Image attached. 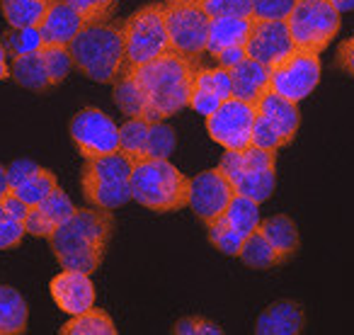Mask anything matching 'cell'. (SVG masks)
I'll list each match as a JSON object with an SVG mask.
<instances>
[{"label": "cell", "instance_id": "obj_1", "mask_svg": "<svg viewBox=\"0 0 354 335\" xmlns=\"http://www.w3.org/2000/svg\"><path fill=\"white\" fill-rule=\"evenodd\" d=\"M112 231L114 214L109 209H75L73 217L61 224L46 241L61 267L93 275L107 255Z\"/></svg>", "mask_w": 354, "mask_h": 335}, {"label": "cell", "instance_id": "obj_2", "mask_svg": "<svg viewBox=\"0 0 354 335\" xmlns=\"http://www.w3.org/2000/svg\"><path fill=\"white\" fill-rule=\"evenodd\" d=\"M127 71H131L143 98H146V117L143 119L165 122V119L180 114L185 107H189V90H192L197 64L180 56L177 51L170 49L148 64Z\"/></svg>", "mask_w": 354, "mask_h": 335}, {"label": "cell", "instance_id": "obj_3", "mask_svg": "<svg viewBox=\"0 0 354 335\" xmlns=\"http://www.w3.org/2000/svg\"><path fill=\"white\" fill-rule=\"evenodd\" d=\"M189 183L192 178L177 170L167 158H143L133 161L131 199L151 212H180L189 207Z\"/></svg>", "mask_w": 354, "mask_h": 335}, {"label": "cell", "instance_id": "obj_4", "mask_svg": "<svg viewBox=\"0 0 354 335\" xmlns=\"http://www.w3.org/2000/svg\"><path fill=\"white\" fill-rule=\"evenodd\" d=\"M73 66L95 83H114L124 71V35L122 25L97 22L85 25L68 44Z\"/></svg>", "mask_w": 354, "mask_h": 335}, {"label": "cell", "instance_id": "obj_5", "mask_svg": "<svg viewBox=\"0 0 354 335\" xmlns=\"http://www.w3.org/2000/svg\"><path fill=\"white\" fill-rule=\"evenodd\" d=\"M131 170L133 161L124 151L109 156L85 158L80 170L83 197L97 209H114L131 202Z\"/></svg>", "mask_w": 354, "mask_h": 335}, {"label": "cell", "instance_id": "obj_6", "mask_svg": "<svg viewBox=\"0 0 354 335\" xmlns=\"http://www.w3.org/2000/svg\"><path fill=\"white\" fill-rule=\"evenodd\" d=\"M218 168L236 194L250 197L257 204L267 202L277 188V151H265L260 146L226 151Z\"/></svg>", "mask_w": 354, "mask_h": 335}, {"label": "cell", "instance_id": "obj_7", "mask_svg": "<svg viewBox=\"0 0 354 335\" xmlns=\"http://www.w3.org/2000/svg\"><path fill=\"white\" fill-rule=\"evenodd\" d=\"M124 35V71L143 66L156 56L170 51L165 3H151L122 22Z\"/></svg>", "mask_w": 354, "mask_h": 335}, {"label": "cell", "instance_id": "obj_8", "mask_svg": "<svg viewBox=\"0 0 354 335\" xmlns=\"http://www.w3.org/2000/svg\"><path fill=\"white\" fill-rule=\"evenodd\" d=\"M255 127H252V146L265 151H279L286 148L296 138L301 127L299 102L281 98V95L265 90L255 100Z\"/></svg>", "mask_w": 354, "mask_h": 335}, {"label": "cell", "instance_id": "obj_9", "mask_svg": "<svg viewBox=\"0 0 354 335\" xmlns=\"http://www.w3.org/2000/svg\"><path fill=\"white\" fill-rule=\"evenodd\" d=\"M339 15L330 0H296L286 15L291 39L296 49L323 54L333 37L339 32Z\"/></svg>", "mask_w": 354, "mask_h": 335}, {"label": "cell", "instance_id": "obj_10", "mask_svg": "<svg viewBox=\"0 0 354 335\" xmlns=\"http://www.w3.org/2000/svg\"><path fill=\"white\" fill-rule=\"evenodd\" d=\"M165 20L170 35V49L192 64H202L207 56L209 20L212 17L194 6L192 0H165Z\"/></svg>", "mask_w": 354, "mask_h": 335}, {"label": "cell", "instance_id": "obj_11", "mask_svg": "<svg viewBox=\"0 0 354 335\" xmlns=\"http://www.w3.org/2000/svg\"><path fill=\"white\" fill-rule=\"evenodd\" d=\"M257 109L255 102L241 98H228L212 114H207V132L226 151H243L252 146V127Z\"/></svg>", "mask_w": 354, "mask_h": 335}, {"label": "cell", "instance_id": "obj_12", "mask_svg": "<svg viewBox=\"0 0 354 335\" xmlns=\"http://www.w3.org/2000/svg\"><path fill=\"white\" fill-rule=\"evenodd\" d=\"M318 83L320 54L296 49L284 64L270 69V85H267V90L291 100V102H301V100L308 98L318 88Z\"/></svg>", "mask_w": 354, "mask_h": 335}, {"label": "cell", "instance_id": "obj_13", "mask_svg": "<svg viewBox=\"0 0 354 335\" xmlns=\"http://www.w3.org/2000/svg\"><path fill=\"white\" fill-rule=\"evenodd\" d=\"M68 134L83 158H100L119 151V127L97 107H85L73 114Z\"/></svg>", "mask_w": 354, "mask_h": 335}, {"label": "cell", "instance_id": "obj_14", "mask_svg": "<svg viewBox=\"0 0 354 335\" xmlns=\"http://www.w3.org/2000/svg\"><path fill=\"white\" fill-rule=\"evenodd\" d=\"M245 51L250 59L265 64L267 69H274V66L284 64L296 51L286 20H257V17H252Z\"/></svg>", "mask_w": 354, "mask_h": 335}, {"label": "cell", "instance_id": "obj_15", "mask_svg": "<svg viewBox=\"0 0 354 335\" xmlns=\"http://www.w3.org/2000/svg\"><path fill=\"white\" fill-rule=\"evenodd\" d=\"M233 194H236V190L221 173V168H212V170L199 173L189 183V209L204 224H212L226 212Z\"/></svg>", "mask_w": 354, "mask_h": 335}, {"label": "cell", "instance_id": "obj_16", "mask_svg": "<svg viewBox=\"0 0 354 335\" xmlns=\"http://www.w3.org/2000/svg\"><path fill=\"white\" fill-rule=\"evenodd\" d=\"M8 188L10 194L22 199L27 207H35L59 188V180L49 168H41L32 161H15L8 165Z\"/></svg>", "mask_w": 354, "mask_h": 335}, {"label": "cell", "instance_id": "obj_17", "mask_svg": "<svg viewBox=\"0 0 354 335\" xmlns=\"http://www.w3.org/2000/svg\"><path fill=\"white\" fill-rule=\"evenodd\" d=\"M233 98L231 73L223 66H197L189 90V107L197 114H212L221 102Z\"/></svg>", "mask_w": 354, "mask_h": 335}, {"label": "cell", "instance_id": "obj_18", "mask_svg": "<svg viewBox=\"0 0 354 335\" xmlns=\"http://www.w3.org/2000/svg\"><path fill=\"white\" fill-rule=\"evenodd\" d=\"M49 291L56 306L71 316H78L95 306V284L88 272L66 270L64 267V272L51 280Z\"/></svg>", "mask_w": 354, "mask_h": 335}, {"label": "cell", "instance_id": "obj_19", "mask_svg": "<svg viewBox=\"0 0 354 335\" xmlns=\"http://www.w3.org/2000/svg\"><path fill=\"white\" fill-rule=\"evenodd\" d=\"M75 209L78 207L71 202L68 194L61 188H56L46 199H41L39 204L30 207V214H27V221H25L27 233L37 238H49L61 224H66L73 217Z\"/></svg>", "mask_w": 354, "mask_h": 335}, {"label": "cell", "instance_id": "obj_20", "mask_svg": "<svg viewBox=\"0 0 354 335\" xmlns=\"http://www.w3.org/2000/svg\"><path fill=\"white\" fill-rule=\"evenodd\" d=\"M83 27H85L83 17L78 15V10L71 6L68 0H51V6L46 10L44 20H41L39 30L44 44L68 46Z\"/></svg>", "mask_w": 354, "mask_h": 335}, {"label": "cell", "instance_id": "obj_21", "mask_svg": "<svg viewBox=\"0 0 354 335\" xmlns=\"http://www.w3.org/2000/svg\"><path fill=\"white\" fill-rule=\"evenodd\" d=\"M252 17L241 15H218L209 20V37H207V56L216 59L221 51L245 46L250 37Z\"/></svg>", "mask_w": 354, "mask_h": 335}, {"label": "cell", "instance_id": "obj_22", "mask_svg": "<svg viewBox=\"0 0 354 335\" xmlns=\"http://www.w3.org/2000/svg\"><path fill=\"white\" fill-rule=\"evenodd\" d=\"M306 325V314L301 304L281 299L270 304L255 323L257 335H299Z\"/></svg>", "mask_w": 354, "mask_h": 335}, {"label": "cell", "instance_id": "obj_23", "mask_svg": "<svg viewBox=\"0 0 354 335\" xmlns=\"http://www.w3.org/2000/svg\"><path fill=\"white\" fill-rule=\"evenodd\" d=\"M233 83V95L248 102H255L270 85V69L260 61L245 56L243 61H238L233 69H228Z\"/></svg>", "mask_w": 354, "mask_h": 335}, {"label": "cell", "instance_id": "obj_24", "mask_svg": "<svg viewBox=\"0 0 354 335\" xmlns=\"http://www.w3.org/2000/svg\"><path fill=\"white\" fill-rule=\"evenodd\" d=\"M257 231L272 243V248L277 251V255L281 257V262H289L291 257L299 253L301 238H299V228L291 221L286 214H277V217H270L265 221H260Z\"/></svg>", "mask_w": 354, "mask_h": 335}, {"label": "cell", "instance_id": "obj_25", "mask_svg": "<svg viewBox=\"0 0 354 335\" xmlns=\"http://www.w3.org/2000/svg\"><path fill=\"white\" fill-rule=\"evenodd\" d=\"M30 309L17 289L0 284V335H22L27 330Z\"/></svg>", "mask_w": 354, "mask_h": 335}, {"label": "cell", "instance_id": "obj_26", "mask_svg": "<svg viewBox=\"0 0 354 335\" xmlns=\"http://www.w3.org/2000/svg\"><path fill=\"white\" fill-rule=\"evenodd\" d=\"M10 78L17 85L32 90V93H44V90L54 88L46 75L44 61H41L39 51L37 54H27V56H15L10 61Z\"/></svg>", "mask_w": 354, "mask_h": 335}, {"label": "cell", "instance_id": "obj_27", "mask_svg": "<svg viewBox=\"0 0 354 335\" xmlns=\"http://www.w3.org/2000/svg\"><path fill=\"white\" fill-rule=\"evenodd\" d=\"M218 219H221L228 228H233L241 238H248L257 226H260L257 202H252L250 197H243V194H233L226 212H223Z\"/></svg>", "mask_w": 354, "mask_h": 335}, {"label": "cell", "instance_id": "obj_28", "mask_svg": "<svg viewBox=\"0 0 354 335\" xmlns=\"http://www.w3.org/2000/svg\"><path fill=\"white\" fill-rule=\"evenodd\" d=\"M51 0H0V10L8 25L20 27H39L49 10Z\"/></svg>", "mask_w": 354, "mask_h": 335}, {"label": "cell", "instance_id": "obj_29", "mask_svg": "<svg viewBox=\"0 0 354 335\" xmlns=\"http://www.w3.org/2000/svg\"><path fill=\"white\" fill-rule=\"evenodd\" d=\"M238 257H241L243 265L252 267V270H272V267L284 265L281 257L277 255V251L272 248V243L267 241L257 228L243 241V248H241V253H238Z\"/></svg>", "mask_w": 354, "mask_h": 335}, {"label": "cell", "instance_id": "obj_30", "mask_svg": "<svg viewBox=\"0 0 354 335\" xmlns=\"http://www.w3.org/2000/svg\"><path fill=\"white\" fill-rule=\"evenodd\" d=\"M148 134H151L148 119L127 117V122L119 127V151L127 153L131 161L148 158Z\"/></svg>", "mask_w": 354, "mask_h": 335}, {"label": "cell", "instance_id": "obj_31", "mask_svg": "<svg viewBox=\"0 0 354 335\" xmlns=\"http://www.w3.org/2000/svg\"><path fill=\"white\" fill-rule=\"evenodd\" d=\"M61 335H117V325L107 311L93 306L61 325Z\"/></svg>", "mask_w": 354, "mask_h": 335}, {"label": "cell", "instance_id": "obj_32", "mask_svg": "<svg viewBox=\"0 0 354 335\" xmlns=\"http://www.w3.org/2000/svg\"><path fill=\"white\" fill-rule=\"evenodd\" d=\"M114 105L122 109L127 117H146V98L138 88L136 78L131 71H122L119 78L114 80Z\"/></svg>", "mask_w": 354, "mask_h": 335}, {"label": "cell", "instance_id": "obj_33", "mask_svg": "<svg viewBox=\"0 0 354 335\" xmlns=\"http://www.w3.org/2000/svg\"><path fill=\"white\" fill-rule=\"evenodd\" d=\"M39 56H41V61H44V69H46V75H49L51 85H61L66 78H68L71 71L75 69L68 46L44 44L39 49Z\"/></svg>", "mask_w": 354, "mask_h": 335}, {"label": "cell", "instance_id": "obj_34", "mask_svg": "<svg viewBox=\"0 0 354 335\" xmlns=\"http://www.w3.org/2000/svg\"><path fill=\"white\" fill-rule=\"evenodd\" d=\"M3 46H6L10 59H15V56L37 54V51L44 46L41 30L39 27H20V30L12 27V32H8V35L3 37Z\"/></svg>", "mask_w": 354, "mask_h": 335}, {"label": "cell", "instance_id": "obj_35", "mask_svg": "<svg viewBox=\"0 0 354 335\" xmlns=\"http://www.w3.org/2000/svg\"><path fill=\"white\" fill-rule=\"evenodd\" d=\"M71 6L78 10L85 25H97V22H109L117 12L119 0H68Z\"/></svg>", "mask_w": 354, "mask_h": 335}, {"label": "cell", "instance_id": "obj_36", "mask_svg": "<svg viewBox=\"0 0 354 335\" xmlns=\"http://www.w3.org/2000/svg\"><path fill=\"white\" fill-rule=\"evenodd\" d=\"M175 129L167 127L165 122H151V134H148V158H170L175 151Z\"/></svg>", "mask_w": 354, "mask_h": 335}, {"label": "cell", "instance_id": "obj_37", "mask_svg": "<svg viewBox=\"0 0 354 335\" xmlns=\"http://www.w3.org/2000/svg\"><path fill=\"white\" fill-rule=\"evenodd\" d=\"M207 228H209V231H207L209 233V243H212L216 251L226 253V255H236L238 257V253H241L243 241H245V238H241L236 231H233V228H228L226 224L221 221V219L207 224Z\"/></svg>", "mask_w": 354, "mask_h": 335}, {"label": "cell", "instance_id": "obj_38", "mask_svg": "<svg viewBox=\"0 0 354 335\" xmlns=\"http://www.w3.org/2000/svg\"><path fill=\"white\" fill-rule=\"evenodd\" d=\"M27 228L20 219H15L8 212L6 202L0 199V251H12L22 243Z\"/></svg>", "mask_w": 354, "mask_h": 335}, {"label": "cell", "instance_id": "obj_39", "mask_svg": "<svg viewBox=\"0 0 354 335\" xmlns=\"http://www.w3.org/2000/svg\"><path fill=\"white\" fill-rule=\"evenodd\" d=\"M194 6H199L209 17L218 15H241V17H252V6L250 0H192Z\"/></svg>", "mask_w": 354, "mask_h": 335}, {"label": "cell", "instance_id": "obj_40", "mask_svg": "<svg viewBox=\"0 0 354 335\" xmlns=\"http://www.w3.org/2000/svg\"><path fill=\"white\" fill-rule=\"evenodd\" d=\"M296 0H250L252 17L257 20H286Z\"/></svg>", "mask_w": 354, "mask_h": 335}, {"label": "cell", "instance_id": "obj_41", "mask_svg": "<svg viewBox=\"0 0 354 335\" xmlns=\"http://www.w3.org/2000/svg\"><path fill=\"white\" fill-rule=\"evenodd\" d=\"M172 333L175 335H223V328L214 323V320L187 316V318H180L172 325Z\"/></svg>", "mask_w": 354, "mask_h": 335}, {"label": "cell", "instance_id": "obj_42", "mask_svg": "<svg viewBox=\"0 0 354 335\" xmlns=\"http://www.w3.org/2000/svg\"><path fill=\"white\" fill-rule=\"evenodd\" d=\"M335 64H337L339 71H344L347 75L354 78V37L344 39L342 44L337 46V56H335Z\"/></svg>", "mask_w": 354, "mask_h": 335}, {"label": "cell", "instance_id": "obj_43", "mask_svg": "<svg viewBox=\"0 0 354 335\" xmlns=\"http://www.w3.org/2000/svg\"><path fill=\"white\" fill-rule=\"evenodd\" d=\"M248 56V51H245V46H238V49H226V51H221V54L216 56V66H223V69H233V66L238 64V61H243Z\"/></svg>", "mask_w": 354, "mask_h": 335}, {"label": "cell", "instance_id": "obj_44", "mask_svg": "<svg viewBox=\"0 0 354 335\" xmlns=\"http://www.w3.org/2000/svg\"><path fill=\"white\" fill-rule=\"evenodd\" d=\"M8 51H6V46H3V42H0V80H6V78H10V64H8Z\"/></svg>", "mask_w": 354, "mask_h": 335}, {"label": "cell", "instance_id": "obj_45", "mask_svg": "<svg viewBox=\"0 0 354 335\" xmlns=\"http://www.w3.org/2000/svg\"><path fill=\"white\" fill-rule=\"evenodd\" d=\"M333 3V8L337 12H349V10H354V0H330Z\"/></svg>", "mask_w": 354, "mask_h": 335}, {"label": "cell", "instance_id": "obj_46", "mask_svg": "<svg viewBox=\"0 0 354 335\" xmlns=\"http://www.w3.org/2000/svg\"><path fill=\"white\" fill-rule=\"evenodd\" d=\"M8 192H10V188H8V168L0 165V199L6 197Z\"/></svg>", "mask_w": 354, "mask_h": 335}]
</instances>
